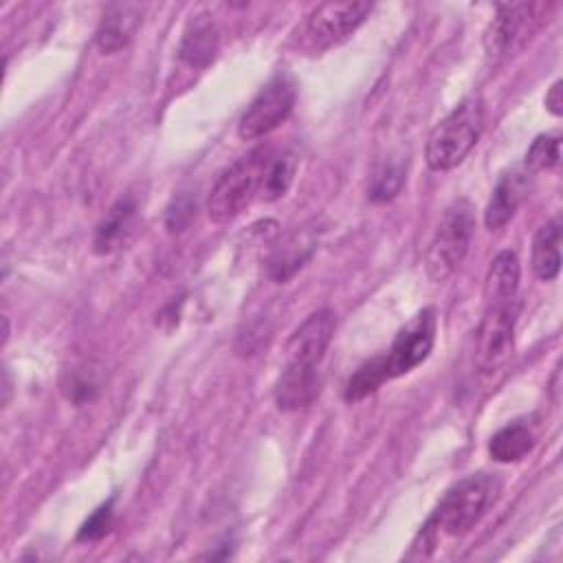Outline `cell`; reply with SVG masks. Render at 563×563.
Masks as SVG:
<instances>
[{
    "label": "cell",
    "mask_w": 563,
    "mask_h": 563,
    "mask_svg": "<svg viewBox=\"0 0 563 563\" xmlns=\"http://www.w3.org/2000/svg\"><path fill=\"white\" fill-rule=\"evenodd\" d=\"M134 213H136V207H134V200H132V198H121V200H117V202L110 207V211L103 216V220L99 222V227H97V231H95V238H92L95 253L108 255V253H112L114 249H119L121 242L125 240V233H128L130 227H132Z\"/></svg>",
    "instance_id": "2e32d148"
},
{
    "label": "cell",
    "mask_w": 563,
    "mask_h": 563,
    "mask_svg": "<svg viewBox=\"0 0 563 563\" xmlns=\"http://www.w3.org/2000/svg\"><path fill=\"white\" fill-rule=\"evenodd\" d=\"M475 231L473 207L466 198L455 200L442 216L424 257L427 273L433 282H444L464 262Z\"/></svg>",
    "instance_id": "277c9868"
},
{
    "label": "cell",
    "mask_w": 563,
    "mask_h": 563,
    "mask_svg": "<svg viewBox=\"0 0 563 563\" xmlns=\"http://www.w3.org/2000/svg\"><path fill=\"white\" fill-rule=\"evenodd\" d=\"M297 172V158L295 154H282V156H271L264 176H262V185H260V198L266 202H275L282 196H286V191L292 185Z\"/></svg>",
    "instance_id": "d6986e66"
},
{
    "label": "cell",
    "mask_w": 563,
    "mask_h": 563,
    "mask_svg": "<svg viewBox=\"0 0 563 563\" xmlns=\"http://www.w3.org/2000/svg\"><path fill=\"white\" fill-rule=\"evenodd\" d=\"M196 196H191L189 191H180L178 196L172 198V202L167 205V211H165V227L169 233H180L185 231L191 220L196 218Z\"/></svg>",
    "instance_id": "cb8c5ba5"
},
{
    "label": "cell",
    "mask_w": 563,
    "mask_h": 563,
    "mask_svg": "<svg viewBox=\"0 0 563 563\" xmlns=\"http://www.w3.org/2000/svg\"><path fill=\"white\" fill-rule=\"evenodd\" d=\"M543 103H545V108H548L550 114H554V117H561V114H563V81H561V79H556V81L550 86V90L545 92Z\"/></svg>",
    "instance_id": "484cf974"
},
{
    "label": "cell",
    "mask_w": 563,
    "mask_h": 563,
    "mask_svg": "<svg viewBox=\"0 0 563 563\" xmlns=\"http://www.w3.org/2000/svg\"><path fill=\"white\" fill-rule=\"evenodd\" d=\"M310 251L312 246L310 244H303L299 242V238H290L286 244H282L268 260V275L282 284L286 282L288 277H292L301 266L303 262L310 257Z\"/></svg>",
    "instance_id": "44dd1931"
},
{
    "label": "cell",
    "mask_w": 563,
    "mask_h": 563,
    "mask_svg": "<svg viewBox=\"0 0 563 563\" xmlns=\"http://www.w3.org/2000/svg\"><path fill=\"white\" fill-rule=\"evenodd\" d=\"M220 51V31L207 11L194 13L185 24L178 55L191 68H207Z\"/></svg>",
    "instance_id": "8fae6325"
},
{
    "label": "cell",
    "mask_w": 563,
    "mask_h": 563,
    "mask_svg": "<svg viewBox=\"0 0 563 563\" xmlns=\"http://www.w3.org/2000/svg\"><path fill=\"white\" fill-rule=\"evenodd\" d=\"M369 11L372 2H323L308 13L303 33L312 46L325 48L352 35Z\"/></svg>",
    "instance_id": "ba28073f"
},
{
    "label": "cell",
    "mask_w": 563,
    "mask_h": 563,
    "mask_svg": "<svg viewBox=\"0 0 563 563\" xmlns=\"http://www.w3.org/2000/svg\"><path fill=\"white\" fill-rule=\"evenodd\" d=\"M336 317L330 308L314 310L308 314L286 341V363L319 367L325 350L334 336Z\"/></svg>",
    "instance_id": "9c48e42d"
},
{
    "label": "cell",
    "mask_w": 563,
    "mask_h": 563,
    "mask_svg": "<svg viewBox=\"0 0 563 563\" xmlns=\"http://www.w3.org/2000/svg\"><path fill=\"white\" fill-rule=\"evenodd\" d=\"M561 161V136L559 134H539L530 147L526 150L523 156V165L526 172L534 174V172H545L556 167Z\"/></svg>",
    "instance_id": "7402d4cb"
},
{
    "label": "cell",
    "mask_w": 563,
    "mask_h": 563,
    "mask_svg": "<svg viewBox=\"0 0 563 563\" xmlns=\"http://www.w3.org/2000/svg\"><path fill=\"white\" fill-rule=\"evenodd\" d=\"M484 128V106L479 97L460 101L429 134L424 161L433 172L457 167L475 147Z\"/></svg>",
    "instance_id": "3957f363"
},
{
    "label": "cell",
    "mask_w": 563,
    "mask_h": 563,
    "mask_svg": "<svg viewBox=\"0 0 563 563\" xmlns=\"http://www.w3.org/2000/svg\"><path fill=\"white\" fill-rule=\"evenodd\" d=\"M139 24H141V7L139 4H132V2L108 4L99 20L97 35H95L99 51L103 55H110V53L125 48L132 42Z\"/></svg>",
    "instance_id": "4fadbf2b"
},
{
    "label": "cell",
    "mask_w": 563,
    "mask_h": 563,
    "mask_svg": "<svg viewBox=\"0 0 563 563\" xmlns=\"http://www.w3.org/2000/svg\"><path fill=\"white\" fill-rule=\"evenodd\" d=\"M271 161L268 147H255L249 154L235 158L224 167L207 196V216L216 224L233 222L255 196H260V185L264 169Z\"/></svg>",
    "instance_id": "7a4b0ae2"
},
{
    "label": "cell",
    "mask_w": 563,
    "mask_h": 563,
    "mask_svg": "<svg viewBox=\"0 0 563 563\" xmlns=\"http://www.w3.org/2000/svg\"><path fill=\"white\" fill-rule=\"evenodd\" d=\"M534 4H499L495 18L488 22L484 31V51L488 57H501L508 53L517 33L521 31L526 18H530Z\"/></svg>",
    "instance_id": "5bb4252c"
},
{
    "label": "cell",
    "mask_w": 563,
    "mask_h": 563,
    "mask_svg": "<svg viewBox=\"0 0 563 563\" xmlns=\"http://www.w3.org/2000/svg\"><path fill=\"white\" fill-rule=\"evenodd\" d=\"M519 275V257L512 251L497 253L484 277V306L515 303Z\"/></svg>",
    "instance_id": "9a60e30c"
},
{
    "label": "cell",
    "mask_w": 563,
    "mask_h": 563,
    "mask_svg": "<svg viewBox=\"0 0 563 563\" xmlns=\"http://www.w3.org/2000/svg\"><path fill=\"white\" fill-rule=\"evenodd\" d=\"M321 394L319 367L284 363L275 383V402L279 411H299L310 407Z\"/></svg>",
    "instance_id": "30bf717a"
},
{
    "label": "cell",
    "mask_w": 563,
    "mask_h": 563,
    "mask_svg": "<svg viewBox=\"0 0 563 563\" xmlns=\"http://www.w3.org/2000/svg\"><path fill=\"white\" fill-rule=\"evenodd\" d=\"M561 222L550 220L541 224L532 238V271L539 279L550 282L561 271Z\"/></svg>",
    "instance_id": "e0dca14e"
},
{
    "label": "cell",
    "mask_w": 563,
    "mask_h": 563,
    "mask_svg": "<svg viewBox=\"0 0 563 563\" xmlns=\"http://www.w3.org/2000/svg\"><path fill=\"white\" fill-rule=\"evenodd\" d=\"M534 446V433L530 427L515 422L501 427L493 438L488 440V455L495 462L508 464V462H519L523 460Z\"/></svg>",
    "instance_id": "ac0fdd59"
},
{
    "label": "cell",
    "mask_w": 563,
    "mask_h": 563,
    "mask_svg": "<svg viewBox=\"0 0 563 563\" xmlns=\"http://www.w3.org/2000/svg\"><path fill=\"white\" fill-rule=\"evenodd\" d=\"M501 493V479L495 473H473L453 484L438 501L429 521L438 532L462 537L471 532L495 506Z\"/></svg>",
    "instance_id": "6da1fadb"
},
{
    "label": "cell",
    "mask_w": 563,
    "mask_h": 563,
    "mask_svg": "<svg viewBox=\"0 0 563 563\" xmlns=\"http://www.w3.org/2000/svg\"><path fill=\"white\" fill-rule=\"evenodd\" d=\"M435 310L422 308L398 332L391 347L383 354L387 378H398L418 367L433 350Z\"/></svg>",
    "instance_id": "8992f818"
},
{
    "label": "cell",
    "mask_w": 563,
    "mask_h": 563,
    "mask_svg": "<svg viewBox=\"0 0 563 563\" xmlns=\"http://www.w3.org/2000/svg\"><path fill=\"white\" fill-rule=\"evenodd\" d=\"M385 380H389V378H387V369L383 363V354H378L356 367V372L345 383L343 396L347 402L363 400L365 396L374 394Z\"/></svg>",
    "instance_id": "ffe728a7"
},
{
    "label": "cell",
    "mask_w": 563,
    "mask_h": 563,
    "mask_svg": "<svg viewBox=\"0 0 563 563\" xmlns=\"http://www.w3.org/2000/svg\"><path fill=\"white\" fill-rule=\"evenodd\" d=\"M402 183H405V167L400 163H385L374 174L367 196L374 202H387L402 189Z\"/></svg>",
    "instance_id": "603a6c76"
},
{
    "label": "cell",
    "mask_w": 563,
    "mask_h": 563,
    "mask_svg": "<svg viewBox=\"0 0 563 563\" xmlns=\"http://www.w3.org/2000/svg\"><path fill=\"white\" fill-rule=\"evenodd\" d=\"M110 526H112V501H106L84 521L77 539L79 541H97L108 534Z\"/></svg>",
    "instance_id": "d4e9b609"
},
{
    "label": "cell",
    "mask_w": 563,
    "mask_h": 563,
    "mask_svg": "<svg viewBox=\"0 0 563 563\" xmlns=\"http://www.w3.org/2000/svg\"><path fill=\"white\" fill-rule=\"evenodd\" d=\"M515 339V303L484 306L482 321L475 332V365L482 374H493L512 354Z\"/></svg>",
    "instance_id": "52a82bcc"
},
{
    "label": "cell",
    "mask_w": 563,
    "mask_h": 563,
    "mask_svg": "<svg viewBox=\"0 0 563 563\" xmlns=\"http://www.w3.org/2000/svg\"><path fill=\"white\" fill-rule=\"evenodd\" d=\"M297 101V86L286 73H277L264 84V88L253 97L238 123V136L244 141H255L273 130H277L292 112Z\"/></svg>",
    "instance_id": "5b68a950"
},
{
    "label": "cell",
    "mask_w": 563,
    "mask_h": 563,
    "mask_svg": "<svg viewBox=\"0 0 563 563\" xmlns=\"http://www.w3.org/2000/svg\"><path fill=\"white\" fill-rule=\"evenodd\" d=\"M528 189H530V172L512 169V172L504 174L497 180L493 196L484 211L486 229H490V231L504 229L512 220V216L517 213L521 202L526 200Z\"/></svg>",
    "instance_id": "7c38bea8"
}]
</instances>
